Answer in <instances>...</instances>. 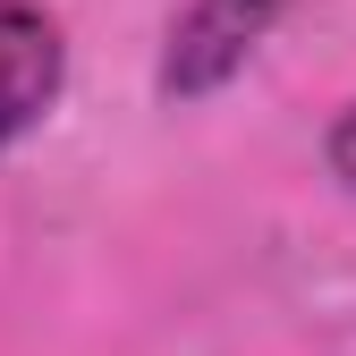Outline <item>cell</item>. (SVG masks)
I'll return each instance as SVG.
<instances>
[{
  "mask_svg": "<svg viewBox=\"0 0 356 356\" xmlns=\"http://www.w3.org/2000/svg\"><path fill=\"white\" fill-rule=\"evenodd\" d=\"M280 9L289 0H187L161 34V68H153L161 102H212L220 85H238L246 60L272 42Z\"/></svg>",
  "mask_w": 356,
  "mask_h": 356,
  "instance_id": "cell-1",
  "label": "cell"
},
{
  "mask_svg": "<svg viewBox=\"0 0 356 356\" xmlns=\"http://www.w3.org/2000/svg\"><path fill=\"white\" fill-rule=\"evenodd\" d=\"M68 85V34L42 0H0V145L34 136Z\"/></svg>",
  "mask_w": 356,
  "mask_h": 356,
  "instance_id": "cell-2",
  "label": "cell"
},
{
  "mask_svg": "<svg viewBox=\"0 0 356 356\" xmlns=\"http://www.w3.org/2000/svg\"><path fill=\"white\" fill-rule=\"evenodd\" d=\"M323 161H331V178H339V187L356 195V102L331 119V136H323Z\"/></svg>",
  "mask_w": 356,
  "mask_h": 356,
  "instance_id": "cell-3",
  "label": "cell"
}]
</instances>
